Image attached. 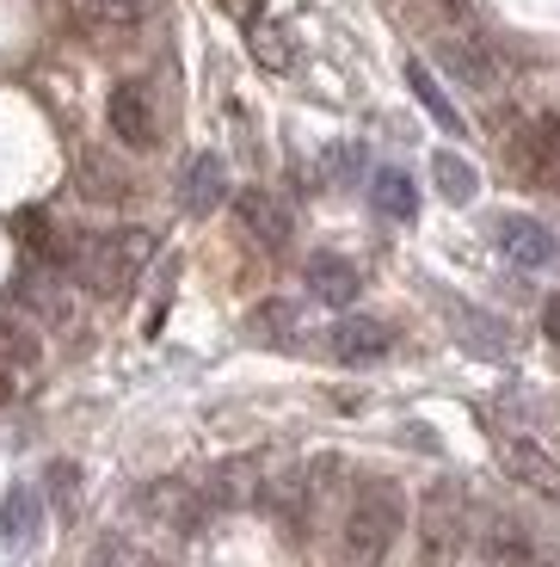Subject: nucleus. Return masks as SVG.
Wrapping results in <instances>:
<instances>
[{"label": "nucleus", "instance_id": "f257e3e1", "mask_svg": "<svg viewBox=\"0 0 560 567\" xmlns=\"http://www.w3.org/2000/svg\"><path fill=\"white\" fill-rule=\"evenodd\" d=\"M406 530V499L394 482H364L345 506V530H339V549H345V567H382L388 549Z\"/></svg>", "mask_w": 560, "mask_h": 567}, {"label": "nucleus", "instance_id": "f03ea898", "mask_svg": "<svg viewBox=\"0 0 560 567\" xmlns=\"http://www.w3.org/2000/svg\"><path fill=\"white\" fill-rule=\"evenodd\" d=\"M148 259V235L129 228V235H74L69 241V278L93 297H117L129 290V278L142 271Z\"/></svg>", "mask_w": 560, "mask_h": 567}, {"label": "nucleus", "instance_id": "7ed1b4c3", "mask_svg": "<svg viewBox=\"0 0 560 567\" xmlns=\"http://www.w3.org/2000/svg\"><path fill=\"white\" fill-rule=\"evenodd\" d=\"M468 549V499L456 482H437L419 499V561L425 567H449Z\"/></svg>", "mask_w": 560, "mask_h": 567}, {"label": "nucleus", "instance_id": "20e7f679", "mask_svg": "<svg viewBox=\"0 0 560 567\" xmlns=\"http://www.w3.org/2000/svg\"><path fill=\"white\" fill-rule=\"evenodd\" d=\"M13 297L25 302V315L62 327L74 315V278H69V266H56V259H31V266L13 278Z\"/></svg>", "mask_w": 560, "mask_h": 567}, {"label": "nucleus", "instance_id": "39448f33", "mask_svg": "<svg viewBox=\"0 0 560 567\" xmlns=\"http://www.w3.org/2000/svg\"><path fill=\"white\" fill-rule=\"evenodd\" d=\"M105 117H112V136L124 142V148H155V142H160V117H155V100H148V86H142V81L112 86Z\"/></svg>", "mask_w": 560, "mask_h": 567}, {"label": "nucleus", "instance_id": "423d86ee", "mask_svg": "<svg viewBox=\"0 0 560 567\" xmlns=\"http://www.w3.org/2000/svg\"><path fill=\"white\" fill-rule=\"evenodd\" d=\"M155 13L160 0H81V31L93 43H129Z\"/></svg>", "mask_w": 560, "mask_h": 567}, {"label": "nucleus", "instance_id": "0eeeda50", "mask_svg": "<svg viewBox=\"0 0 560 567\" xmlns=\"http://www.w3.org/2000/svg\"><path fill=\"white\" fill-rule=\"evenodd\" d=\"M437 62L449 69V81H463L468 93H492L499 86V56H492V43L468 38V31H449L437 43Z\"/></svg>", "mask_w": 560, "mask_h": 567}, {"label": "nucleus", "instance_id": "6e6552de", "mask_svg": "<svg viewBox=\"0 0 560 567\" xmlns=\"http://www.w3.org/2000/svg\"><path fill=\"white\" fill-rule=\"evenodd\" d=\"M235 216H240V228H247L252 241H259V247H271V254L295 241V216H290V204H283V198H271V192H259V185L235 198Z\"/></svg>", "mask_w": 560, "mask_h": 567}, {"label": "nucleus", "instance_id": "1a4fd4ad", "mask_svg": "<svg viewBox=\"0 0 560 567\" xmlns=\"http://www.w3.org/2000/svg\"><path fill=\"white\" fill-rule=\"evenodd\" d=\"M326 346H333L339 364H376V358L394 352V327L376 321V315H345V321L326 333Z\"/></svg>", "mask_w": 560, "mask_h": 567}, {"label": "nucleus", "instance_id": "9d476101", "mask_svg": "<svg viewBox=\"0 0 560 567\" xmlns=\"http://www.w3.org/2000/svg\"><path fill=\"white\" fill-rule=\"evenodd\" d=\"M499 247H505V259L523 266V271H548L560 259V241L536 223V216H499Z\"/></svg>", "mask_w": 560, "mask_h": 567}, {"label": "nucleus", "instance_id": "9b49d317", "mask_svg": "<svg viewBox=\"0 0 560 567\" xmlns=\"http://www.w3.org/2000/svg\"><path fill=\"white\" fill-rule=\"evenodd\" d=\"M480 555H487V567H548L542 543H536L518 518H487V530H480Z\"/></svg>", "mask_w": 560, "mask_h": 567}, {"label": "nucleus", "instance_id": "f8f14e48", "mask_svg": "<svg viewBox=\"0 0 560 567\" xmlns=\"http://www.w3.org/2000/svg\"><path fill=\"white\" fill-rule=\"evenodd\" d=\"M499 463H505V475L518 487H530V494H548V499H560V463L542 451L536 439H511L499 451Z\"/></svg>", "mask_w": 560, "mask_h": 567}, {"label": "nucleus", "instance_id": "ddd939ff", "mask_svg": "<svg viewBox=\"0 0 560 567\" xmlns=\"http://www.w3.org/2000/svg\"><path fill=\"white\" fill-rule=\"evenodd\" d=\"M511 161H518L530 179H542V185H554V192H560V124H554V117H536V124L511 142Z\"/></svg>", "mask_w": 560, "mask_h": 567}, {"label": "nucleus", "instance_id": "4468645a", "mask_svg": "<svg viewBox=\"0 0 560 567\" xmlns=\"http://www.w3.org/2000/svg\"><path fill=\"white\" fill-rule=\"evenodd\" d=\"M179 198H185V210H191V216L222 210V198H228L222 155H191V167H185V179H179Z\"/></svg>", "mask_w": 560, "mask_h": 567}, {"label": "nucleus", "instance_id": "2eb2a0df", "mask_svg": "<svg viewBox=\"0 0 560 567\" xmlns=\"http://www.w3.org/2000/svg\"><path fill=\"white\" fill-rule=\"evenodd\" d=\"M210 506H252V499H266V468L252 463V456H240V463H222L210 475Z\"/></svg>", "mask_w": 560, "mask_h": 567}, {"label": "nucleus", "instance_id": "dca6fc26", "mask_svg": "<svg viewBox=\"0 0 560 567\" xmlns=\"http://www.w3.org/2000/svg\"><path fill=\"white\" fill-rule=\"evenodd\" d=\"M309 290L326 309H351V302H357V266L339 259V254H314L309 259Z\"/></svg>", "mask_w": 560, "mask_h": 567}, {"label": "nucleus", "instance_id": "f3484780", "mask_svg": "<svg viewBox=\"0 0 560 567\" xmlns=\"http://www.w3.org/2000/svg\"><path fill=\"white\" fill-rule=\"evenodd\" d=\"M0 537L13 543V549H31L43 537V494L38 487H13L7 506H0Z\"/></svg>", "mask_w": 560, "mask_h": 567}, {"label": "nucleus", "instance_id": "a211bd4d", "mask_svg": "<svg viewBox=\"0 0 560 567\" xmlns=\"http://www.w3.org/2000/svg\"><path fill=\"white\" fill-rule=\"evenodd\" d=\"M370 204H376L388 223H413V216H419V192H413V179H406L401 167L370 173Z\"/></svg>", "mask_w": 560, "mask_h": 567}, {"label": "nucleus", "instance_id": "6ab92c4d", "mask_svg": "<svg viewBox=\"0 0 560 567\" xmlns=\"http://www.w3.org/2000/svg\"><path fill=\"white\" fill-rule=\"evenodd\" d=\"M38 358H43L38 327H31L25 315L0 309V370H7V377H19V370H38Z\"/></svg>", "mask_w": 560, "mask_h": 567}, {"label": "nucleus", "instance_id": "aec40b11", "mask_svg": "<svg viewBox=\"0 0 560 567\" xmlns=\"http://www.w3.org/2000/svg\"><path fill=\"white\" fill-rule=\"evenodd\" d=\"M449 327H456V340H463L468 352H480V358H505V352H511V333H505L492 315H480V309H449Z\"/></svg>", "mask_w": 560, "mask_h": 567}, {"label": "nucleus", "instance_id": "412c9836", "mask_svg": "<svg viewBox=\"0 0 560 567\" xmlns=\"http://www.w3.org/2000/svg\"><path fill=\"white\" fill-rule=\"evenodd\" d=\"M406 86H413V100L425 105V117H432L437 130H449V136L463 130V117H456V105H449V93L437 86V74L425 69V62H406Z\"/></svg>", "mask_w": 560, "mask_h": 567}, {"label": "nucleus", "instance_id": "4be33fe9", "mask_svg": "<svg viewBox=\"0 0 560 567\" xmlns=\"http://www.w3.org/2000/svg\"><path fill=\"white\" fill-rule=\"evenodd\" d=\"M432 179H437V192H444L449 204H468L480 192V173L468 167L456 148H437V161H432Z\"/></svg>", "mask_w": 560, "mask_h": 567}, {"label": "nucleus", "instance_id": "5701e85b", "mask_svg": "<svg viewBox=\"0 0 560 567\" xmlns=\"http://www.w3.org/2000/svg\"><path fill=\"white\" fill-rule=\"evenodd\" d=\"M252 56H259V69H271V74H290L295 69V43H290V31L283 25H266V19H252Z\"/></svg>", "mask_w": 560, "mask_h": 567}, {"label": "nucleus", "instance_id": "b1692460", "mask_svg": "<svg viewBox=\"0 0 560 567\" xmlns=\"http://www.w3.org/2000/svg\"><path fill=\"white\" fill-rule=\"evenodd\" d=\"M148 506H155V518H167V525L191 530V525H197V512H204V499H197L191 487H179V482H160V487H148Z\"/></svg>", "mask_w": 560, "mask_h": 567}, {"label": "nucleus", "instance_id": "393cba45", "mask_svg": "<svg viewBox=\"0 0 560 567\" xmlns=\"http://www.w3.org/2000/svg\"><path fill=\"white\" fill-rule=\"evenodd\" d=\"M81 567H136V555H129V549H124V543H117V537H105V543H98V549L86 555Z\"/></svg>", "mask_w": 560, "mask_h": 567}, {"label": "nucleus", "instance_id": "a878e982", "mask_svg": "<svg viewBox=\"0 0 560 567\" xmlns=\"http://www.w3.org/2000/svg\"><path fill=\"white\" fill-rule=\"evenodd\" d=\"M252 327H259V333H278V340H290V309H283V302H266Z\"/></svg>", "mask_w": 560, "mask_h": 567}, {"label": "nucleus", "instance_id": "bb28decb", "mask_svg": "<svg viewBox=\"0 0 560 567\" xmlns=\"http://www.w3.org/2000/svg\"><path fill=\"white\" fill-rule=\"evenodd\" d=\"M542 333L560 346V297H548V309H542Z\"/></svg>", "mask_w": 560, "mask_h": 567}, {"label": "nucleus", "instance_id": "cd10ccee", "mask_svg": "<svg viewBox=\"0 0 560 567\" xmlns=\"http://www.w3.org/2000/svg\"><path fill=\"white\" fill-rule=\"evenodd\" d=\"M0 401H13V377L7 370H0Z\"/></svg>", "mask_w": 560, "mask_h": 567}]
</instances>
